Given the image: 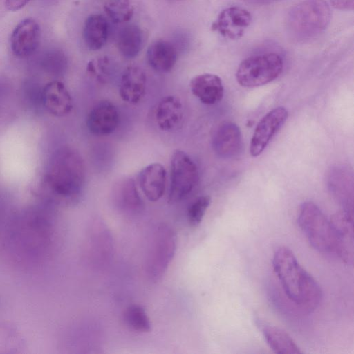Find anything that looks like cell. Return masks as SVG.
<instances>
[{
    "instance_id": "1",
    "label": "cell",
    "mask_w": 354,
    "mask_h": 354,
    "mask_svg": "<svg viewBox=\"0 0 354 354\" xmlns=\"http://www.w3.org/2000/svg\"><path fill=\"white\" fill-rule=\"evenodd\" d=\"M274 271L286 296L295 305L314 310L322 299L320 286L286 247L278 248L272 259Z\"/></svg>"
},
{
    "instance_id": "2",
    "label": "cell",
    "mask_w": 354,
    "mask_h": 354,
    "mask_svg": "<svg viewBox=\"0 0 354 354\" xmlns=\"http://www.w3.org/2000/svg\"><path fill=\"white\" fill-rule=\"evenodd\" d=\"M86 168L80 153L62 147L53 155L47 172V182L54 194L64 200H73L82 192Z\"/></svg>"
},
{
    "instance_id": "3",
    "label": "cell",
    "mask_w": 354,
    "mask_h": 354,
    "mask_svg": "<svg viewBox=\"0 0 354 354\" xmlns=\"http://www.w3.org/2000/svg\"><path fill=\"white\" fill-rule=\"evenodd\" d=\"M330 19V9L325 0H304L289 11L288 33L295 41H307L325 30Z\"/></svg>"
},
{
    "instance_id": "4",
    "label": "cell",
    "mask_w": 354,
    "mask_h": 354,
    "mask_svg": "<svg viewBox=\"0 0 354 354\" xmlns=\"http://www.w3.org/2000/svg\"><path fill=\"white\" fill-rule=\"evenodd\" d=\"M177 248L175 230L167 223L157 224L149 237L145 260L144 272L148 281H160L171 263Z\"/></svg>"
},
{
    "instance_id": "5",
    "label": "cell",
    "mask_w": 354,
    "mask_h": 354,
    "mask_svg": "<svg viewBox=\"0 0 354 354\" xmlns=\"http://www.w3.org/2000/svg\"><path fill=\"white\" fill-rule=\"evenodd\" d=\"M297 223L311 246L325 253H336L337 236L332 223L312 202L304 203Z\"/></svg>"
},
{
    "instance_id": "6",
    "label": "cell",
    "mask_w": 354,
    "mask_h": 354,
    "mask_svg": "<svg viewBox=\"0 0 354 354\" xmlns=\"http://www.w3.org/2000/svg\"><path fill=\"white\" fill-rule=\"evenodd\" d=\"M282 69L283 59L277 53L253 55L241 62L236 71V78L243 87H257L275 80Z\"/></svg>"
},
{
    "instance_id": "7",
    "label": "cell",
    "mask_w": 354,
    "mask_h": 354,
    "mask_svg": "<svg viewBox=\"0 0 354 354\" xmlns=\"http://www.w3.org/2000/svg\"><path fill=\"white\" fill-rule=\"evenodd\" d=\"M198 180L197 167L183 151L176 150L171 158L168 203H176L186 198Z\"/></svg>"
},
{
    "instance_id": "8",
    "label": "cell",
    "mask_w": 354,
    "mask_h": 354,
    "mask_svg": "<svg viewBox=\"0 0 354 354\" xmlns=\"http://www.w3.org/2000/svg\"><path fill=\"white\" fill-rule=\"evenodd\" d=\"M112 234L107 225L101 219L90 221L85 241L86 256L91 265L97 268L107 266L114 253Z\"/></svg>"
},
{
    "instance_id": "9",
    "label": "cell",
    "mask_w": 354,
    "mask_h": 354,
    "mask_svg": "<svg viewBox=\"0 0 354 354\" xmlns=\"http://www.w3.org/2000/svg\"><path fill=\"white\" fill-rule=\"evenodd\" d=\"M288 113L283 107L268 112L258 123L251 139L250 152L252 156H259L274 136L287 120Z\"/></svg>"
},
{
    "instance_id": "10",
    "label": "cell",
    "mask_w": 354,
    "mask_h": 354,
    "mask_svg": "<svg viewBox=\"0 0 354 354\" xmlns=\"http://www.w3.org/2000/svg\"><path fill=\"white\" fill-rule=\"evenodd\" d=\"M111 197L113 207L123 216L133 217L144 209V202L131 178L118 180L113 186Z\"/></svg>"
},
{
    "instance_id": "11",
    "label": "cell",
    "mask_w": 354,
    "mask_h": 354,
    "mask_svg": "<svg viewBox=\"0 0 354 354\" xmlns=\"http://www.w3.org/2000/svg\"><path fill=\"white\" fill-rule=\"evenodd\" d=\"M252 21L251 14L245 9L231 6L222 10L212 29L217 30L225 38L234 40L241 38Z\"/></svg>"
},
{
    "instance_id": "12",
    "label": "cell",
    "mask_w": 354,
    "mask_h": 354,
    "mask_svg": "<svg viewBox=\"0 0 354 354\" xmlns=\"http://www.w3.org/2000/svg\"><path fill=\"white\" fill-rule=\"evenodd\" d=\"M41 40L39 24L32 18L22 20L15 27L10 37L13 54L19 57L32 55L38 48Z\"/></svg>"
},
{
    "instance_id": "13",
    "label": "cell",
    "mask_w": 354,
    "mask_h": 354,
    "mask_svg": "<svg viewBox=\"0 0 354 354\" xmlns=\"http://www.w3.org/2000/svg\"><path fill=\"white\" fill-rule=\"evenodd\" d=\"M119 119L115 106L109 101H102L96 104L88 113L86 126L92 134L106 136L116 129Z\"/></svg>"
},
{
    "instance_id": "14",
    "label": "cell",
    "mask_w": 354,
    "mask_h": 354,
    "mask_svg": "<svg viewBox=\"0 0 354 354\" xmlns=\"http://www.w3.org/2000/svg\"><path fill=\"white\" fill-rule=\"evenodd\" d=\"M146 87L147 77L141 68L130 66L125 68L119 84V94L123 101L138 104L145 96Z\"/></svg>"
},
{
    "instance_id": "15",
    "label": "cell",
    "mask_w": 354,
    "mask_h": 354,
    "mask_svg": "<svg viewBox=\"0 0 354 354\" xmlns=\"http://www.w3.org/2000/svg\"><path fill=\"white\" fill-rule=\"evenodd\" d=\"M138 182L146 198L151 202L157 201L166 189V170L160 163H151L139 172Z\"/></svg>"
},
{
    "instance_id": "16",
    "label": "cell",
    "mask_w": 354,
    "mask_h": 354,
    "mask_svg": "<svg viewBox=\"0 0 354 354\" xmlns=\"http://www.w3.org/2000/svg\"><path fill=\"white\" fill-rule=\"evenodd\" d=\"M330 221L337 236L336 254L349 263L353 261V214L344 209L333 215Z\"/></svg>"
},
{
    "instance_id": "17",
    "label": "cell",
    "mask_w": 354,
    "mask_h": 354,
    "mask_svg": "<svg viewBox=\"0 0 354 354\" xmlns=\"http://www.w3.org/2000/svg\"><path fill=\"white\" fill-rule=\"evenodd\" d=\"M215 153L221 158H232L241 148V133L237 124L232 122L222 123L216 129L212 140Z\"/></svg>"
},
{
    "instance_id": "18",
    "label": "cell",
    "mask_w": 354,
    "mask_h": 354,
    "mask_svg": "<svg viewBox=\"0 0 354 354\" xmlns=\"http://www.w3.org/2000/svg\"><path fill=\"white\" fill-rule=\"evenodd\" d=\"M189 86L192 94L207 105L215 104L223 97L222 80L214 74L203 73L196 75L191 80Z\"/></svg>"
},
{
    "instance_id": "19",
    "label": "cell",
    "mask_w": 354,
    "mask_h": 354,
    "mask_svg": "<svg viewBox=\"0 0 354 354\" xmlns=\"http://www.w3.org/2000/svg\"><path fill=\"white\" fill-rule=\"evenodd\" d=\"M42 102L49 113L56 116L68 114L73 100L65 85L58 81L48 83L43 89Z\"/></svg>"
},
{
    "instance_id": "20",
    "label": "cell",
    "mask_w": 354,
    "mask_h": 354,
    "mask_svg": "<svg viewBox=\"0 0 354 354\" xmlns=\"http://www.w3.org/2000/svg\"><path fill=\"white\" fill-rule=\"evenodd\" d=\"M156 120L158 127L164 131L178 129L183 118V106L178 97L167 95L162 97L156 109Z\"/></svg>"
},
{
    "instance_id": "21",
    "label": "cell",
    "mask_w": 354,
    "mask_h": 354,
    "mask_svg": "<svg viewBox=\"0 0 354 354\" xmlns=\"http://www.w3.org/2000/svg\"><path fill=\"white\" fill-rule=\"evenodd\" d=\"M146 56L149 66L160 73L169 72L177 60V52L174 46L162 39L153 42L148 47Z\"/></svg>"
},
{
    "instance_id": "22",
    "label": "cell",
    "mask_w": 354,
    "mask_h": 354,
    "mask_svg": "<svg viewBox=\"0 0 354 354\" xmlns=\"http://www.w3.org/2000/svg\"><path fill=\"white\" fill-rule=\"evenodd\" d=\"M109 36L106 19L100 14L89 15L83 28V38L86 46L91 50H98L106 44Z\"/></svg>"
},
{
    "instance_id": "23",
    "label": "cell",
    "mask_w": 354,
    "mask_h": 354,
    "mask_svg": "<svg viewBox=\"0 0 354 354\" xmlns=\"http://www.w3.org/2000/svg\"><path fill=\"white\" fill-rule=\"evenodd\" d=\"M144 33L137 25L123 27L118 32L116 46L121 55L128 59L136 57L144 44Z\"/></svg>"
},
{
    "instance_id": "24",
    "label": "cell",
    "mask_w": 354,
    "mask_h": 354,
    "mask_svg": "<svg viewBox=\"0 0 354 354\" xmlns=\"http://www.w3.org/2000/svg\"><path fill=\"white\" fill-rule=\"evenodd\" d=\"M261 333L270 348L278 354H300L298 346L282 329L270 324L261 325Z\"/></svg>"
},
{
    "instance_id": "25",
    "label": "cell",
    "mask_w": 354,
    "mask_h": 354,
    "mask_svg": "<svg viewBox=\"0 0 354 354\" xmlns=\"http://www.w3.org/2000/svg\"><path fill=\"white\" fill-rule=\"evenodd\" d=\"M122 318L124 324L134 332L146 333L151 330L150 319L141 306H129L125 308Z\"/></svg>"
},
{
    "instance_id": "26",
    "label": "cell",
    "mask_w": 354,
    "mask_h": 354,
    "mask_svg": "<svg viewBox=\"0 0 354 354\" xmlns=\"http://www.w3.org/2000/svg\"><path fill=\"white\" fill-rule=\"evenodd\" d=\"M104 11L115 24L127 22L132 18L134 7L131 0H109L104 6Z\"/></svg>"
},
{
    "instance_id": "27",
    "label": "cell",
    "mask_w": 354,
    "mask_h": 354,
    "mask_svg": "<svg viewBox=\"0 0 354 354\" xmlns=\"http://www.w3.org/2000/svg\"><path fill=\"white\" fill-rule=\"evenodd\" d=\"M210 203V196H201L189 205L187 209V219L191 226L196 227L201 223Z\"/></svg>"
},
{
    "instance_id": "28",
    "label": "cell",
    "mask_w": 354,
    "mask_h": 354,
    "mask_svg": "<svg viewBox=\"0 0 354 354\" xmlns=\"http://www.w3.org/2000/svg\"><path fill=\"white\" fill-rule=\"evenodd\" d=\"M86 71L101 83L107 82L110 76L109 59L103 57L91 60L87 64Z\"/></svg>"
},
{
    "instance_id": "29",
    "label": "cell",
    "mask_w": 354,
    "mask_h": 354,
    "mask_svg": "<svg viewBox=\"0 0 354 354\" xmlns=\"http://www.w3.org/2000/svg\"><path fill=\"white\" fill-rule=\"evenodd\" d=\"M44 67L53 73H61L64 70L66 60L64 55L59 50L49 51L43 57Z\"/></svg>"
},
{
    "instance_id": "30",
    "label": "cell",
    "mask_w": 354,
    "mask_h": 354,
    "mask_svg": "<svg viewBox=\"0 0 354 354\" xmlns=\"http://www.w3.org/2000/svg\"><path fill=\"white\" fill-rule=\"evenodd\" d=\"M30 0H5V7L7 10L15 12L26 6Z\"/></svg>"
},
{
    "instance_id": "31",
    "label": "cell",
    "mask_w": 354,
    "mask_h": 354,
    "mask_svg": "<svg viewBox=\"0 0 354 354\" xmlns=\"http://www.w3.org/2000/svg\"><path fill=\"white\" fill-rule=\"evenodd\" d=\"M333 6L342 10H353L354 0H330Z\"/></svg>"
},
{
    "instance_id": "32",
    "label": "cell",
    "mask_w": 354,
    "mask_h": 354,
    "mask_svg": "<svg viewBox=\"0 0 354 354\" xmlns=\"http://www.w3.org/2000/svg\"><path fill=\"white\" fill-rule=\"evenodd\" d=\"M248 3L255 6H266L272 4L281 0H243Z\"/></svg>"
}]
</instances>
